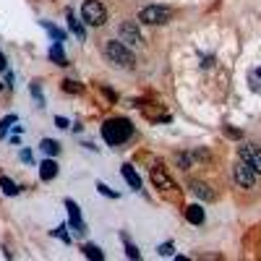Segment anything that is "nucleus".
<instances>
[{
	"instance_id": "21",
	"label": "nucleus",
	"mask_w": 261,
	"mask_h": 261,
	"mask_svg": "<svg viewBox=\"0 0 261 261\" xmlns=\"http://www.w3.org/2000/svg\"><path fill=\"white\" fill-rule=\"evenodd\" d=\"M60 89H63L65 94H68V92H71V94H81V92H84V86H81V84H78V81H68V78L60 84Z\"/></svg>"
},
{
	"instance_id": "25",
	"label": "nucleus",
	"mask_w": 261,
	"mask_h": 261,
	"mask_svg": "<svg viewBox=\"0 0 261 261\" xmlns=\"http://www.w3.org/2000/svg\"><path fill=\"white\" fill-rule=\"evenodd\" d=\"M157 251H160V256H173V254H175V246H173V243H162Z\"/></svg>"
},
{
	"instance_id": "27",
	"label": "nucleus",
	"mask_w": 261,
	"mask_h": 261,
	"mask_svg": "<svg viewBox=\"0 0 261 261\" xmlns=\"http://www.w3.org/2000/svg\"><path fill=\"white\" fill-rule=\"evenodd\" d=\"M31 92H34V97H37V102L42 105V92H39V84H31Z\"/></svg>"
},
{
	"instance_id": "20",
	"label": "nucleus",
	"mask_w": 261,
	"mask_h": 261,
	"mask_svg": "<svg viewBox=\"0 0 261 261\" xmlns=\"http://www.w3.org/2000/svg\"><path fill=\"white\" fill-rule=\"evenodd\" d=\"M0 188H3V194H8V196H16L18 194V186L13 183V180H10V178H0Z\"/></svg>"
},
{
	"instance_id": "24",
	"label": "nucleus",
	"mask_w": 261,
	"mask_h": 261,
	"mask_svg": "<svg viewBox=\"0 0 261 261\" xmlns=\"http://www.w3.org/2000/svg\"><path fill=\"white\" fill-rule=\"evenodd\" d=\"M97 191H99V194L102 196H110V199H118V191H110L105 183H97Z\"/></svg>"
},
{
	"instance_id": "9",
	"label": "nucleus",
	"mask_w": 261,
	"mask_h": 261,
	"mask_svg": "<svg viewBox=\"0 0 261 261\" xmlns=\"http://www.w3.org/2000/svg\"><path fill=\"white\" fill-rule=\"evenodd\" d=\"M152 183L160 188V191H173V188H175V183L165 175L162 167H154V170H152Z\"/></svg>"
},
{
	"instance_id": "29",
	"label": "nucleus",
	"mask_w": 261,
	"mask_h": 261,
	"mask_svg": "<svg viewBox=\"0 0 261 261\" xmlns=\"http://www.w3.org/2000/svg\"><path fill=\"white\" fill-rule=\"evenodd\" d=\"M21 160H24V162H31V152H21Z\"/></svg>"
},
{
	"instance_id": "3",
	"label": "nucleus",
	"mask_w": 261,
	"mask_h": 261,
	"mask_svg": "<svg viewBox=\"0 0 261 261\" xmlns=\"http://www.w3.org/2000/svg\"><path fill=\"white\" fill-rule=\"evenodd\" d=\"M81 21L89 26H102L107 21V10L105 5L99 3V0H86L81 5Z\"/></svg>"
},
{
	"instance_id": "7",
	"label": "nucleus",
	"mask_w": 261,
	"mask_h": 261,
	"mask_svg": "<svg viewBox=\"0 0 261 261\" xmlns=\"http://www.w3.org/2000/svg\"><path fill=\"white\" fill-rule=\"evenodd\" d=\"M65 209H68V217H71V228L76 230V235H84L86 233V225L81 220V212H78V204L73 199H65Z\"/></svg>"
},
{
	"instance_id": "22",
	"label": "nucleus",
	"mask_w": 261,
	"mask_h": 261,
	"mask_svg": "<svg viewBox=\"0 0 261 261\" xmlns=\"http://www.w3.org/2000/svg\"><path fill=\"white\" fill-rule=\"evenodd\" d=\"M120 238H123V243H126V256H128V259H136V261H139V259H141L139 248H136V246L128 241V235H120Z\"/></svg>"
},
{
	"instance_id": "31",
	"label": "nucleus",
	"mask_w": 261,
	"mask_h": 261,
	"mask_svg": "<svg viewBox=\"0 0 261 261\" xmlns=\"http://www.w3.org/2000/svg\"><path fill=\"white\" fill-rule=\"evenodd\" d=\"M0 89H3V84H0Z\"/></svg>"
},
{
	"instance_id": "16",
	"label": "nucleus",
	"mask_w": 261,
	"mask_h": 261,
	"mask_svg": "<svg viewBox=\"0 0 261 261\" xmlns=\"http://www.w3.org/2000/svg\"><path fill=\"white\" fill-rule=\"evenodd\" d=\"M191 191H194L196 196H201L204 201H212L214 199V191H209V186H204V183H191Z\"/></svg>"
},
{
	"instance_id": "13",
	"label": "nucleus",
	"mask_w": 261,
	"mask_h": 261,
	"mask_svg": "<svg viewBox=\"0 0 261 261\" xmlns=\"http://www.w3.org/2000/svg\"><path fill=\"white\" fill-rule=\"evenodd\" d=\"M248 86H251L254 94H261V65L248 71Z\"/></svg>"
},
{
	"instance_id": "28",
	"label": "nucleus",
	"mask_w": 261,
	"mask_h": 261,
	"mask_svg": "<svg viewBox=\"0 0 261 261\" xmlns=\"http://www.w3.org/2000/svg\"><path fill=\"white\" fill-rule=\"evenodd\" d=\"M55 123H58V128H68V120H65V118H60V115L55 118Z\"/></svg>"
},
{
	"instance_id": "6",
	"label": "nucleus",
	"mask_w": 261,
	"mask_h": 261,
	"mask_svg": "<svg viewBox=\"0 0 261 261\" xmlns=\"http://www.w3.org/2000/svg\"><path fill=\"white\" fill-rule=\"evenodd\" d=\"M233 175H235V180H238V183H241L243 188H251V186L256 183V173H254V170L248 167L243 160H238V162H235Z\"/></svg>"
},
{
	"instance_id": "26",
	"label": "nucleus",
	"mask_w": 261,
	"mask_h": 261,
	"mask_svg": "<svg viewBox=\"0 0 261 261\" xmlns=\"http://www.w3.org/2000/svg\"><path fill=\"white\" fill-rule=\"evenodd\" d=\"M52 235H55V238H60L63 243H71V235L65 233V228H58V230H52Z\"/></svg>"
},
{
	"instance_id": "15",
	"label": "nucleus",
	"mask_w": 261,
	"mask_h": 261,
	"mask_svg": "<svg viewBox=\"0 0 261 261\" xmlns=\"http://www.w3.org/2000/svg\"><path fill=\"white\" fill-rule=\"evenodd\" d=\"M65 18H68V26L73 29V34H76V37H78V39H86V31H84V26H81V21H78V18L73 16V10H68V13H65Z\"/></svg>"
},
{
	"instance_id": "5",
	"label": "nucleus",
	"mask_w": 261,
	"mask_h": 261,
	"mask_svg": "<svg viewBox=\"0 0 261 261\" xmlns=\"http://www.w3.org/2000/svg\"><path fill=\"white\" fill-rule=\"evenodd\" d=\"M241 160L251 167L256 175H261V146H256V144H243L241 146Z\"/></svg>"
},
{
	"instance_id": "12",
	"label": "nucleus",
	"mask_w": 261,
	"mask_h": 261,
	"mask_svg": "<svg viewBox=\"0 0 261 261\" xmlns=\"http://www.w3.org/2000/svg\"><path fill=\"white\" fill-rule=\"evenodd\" d=\"M55 175H58V165H55V160H44L39 165V178L42 180H52Z\"/></svg>"
},
{
	"instance_id": "10",
	"label": "nucleus",
	"mask_w": 261,
	"mask_h": 261,
	"mask_svg": "<svg viewBox=\"0 0 261 261\" xmlns=\"http://www.w3.org/2000/svg\"><path fill=\"white\" fill-rule=\"evenodd\" d=\"M186 220L191 225H201L204 222V209L199 207V204H188L186 207Z\"/></svg>"
},
{
	"instance_id": "30",
	"label": "nucleus",
	"mask_w": 261,
	"mask_h": 261,
	"mask_svg": "<svg viewBox=\"0 0 261 261\" xmlns=\"http://www.w3.org/2000/svg\"><path fill=\"white\" fill-rule=\"evenodd\" d=\"M5 65H8V63H5V55L0 52V71H5Z\"/></svg>"
},
{
	"instance_id": "19",
	"label": "nucleus",
	"mask_w": 261,
	"mask_h": 261,
	"mask_svg": "<svg viewBox=\"0 0 261 261\" xmlns=\"http://www.w3.org/2000/svg\"><path fill=\"white\" fill-rule=\"evenodd\" d=\"M39 24H42V29H47V31L52 34V39H55V42H63V39H65V31L58 29V26H52L50 21H39Z\"/></svg>"
},
{
	"instance_id": "18",
	"label": "nucleus",
	"mask_w": 261,
	"mask_h": 261,
	"mask_svg": "<svg viewBox=\"0 0 261 261\" xmlns=\"http://www.w3.org/2000/svg\"><path fill=\"white\" fill-rule=\"evenodd\" d=\"M39 149H42L44 154L55 157V154L60 152V144H58V141H52V139H42V141H39Z\"/></svg>"
},
{
	"instance_id": "23",
	"label": "nucleus",
	"mask_w": 261,
	"mask_h": 261,
	"mask_svg": "<svg viewBox=\"0 0 261 261\" xmlns=\"http://www.w3.org/2000/svg\"><path fill=\"white\" fill-rule=\"evenodd\" d=\"M10 123H16V115H8L0 120V139H5V131L10 128Z\"/></svg>"
},
{
	"instance_id": "14",
	"label": "nucleus",
	"mask_w": 261,
	"mask_h": 261,
	"mask_svg": "<svg viewBox=\"0 0 261 261\" xmlns=\"http://www.w3.org/2000/svg\"><path fill=\"white\" fill-rule=\"evenodd\" d=\"M123 178H126V183L133 188V191H139L141 188V178L136 175V170L131 165H123Z\"/></svg>"
},
{
	"instance_id": "1",
	"label": "nucleus",
	"mask_w": 261,
	"mask_h": 261,
	"mask_svg": "<svg viewBox=\"0 0 261 261\" xmlns=\"http://www.w3.org/2000/svg\"><path fill=\"white\" fill-rule=\"evenodd\" d=\"M131 136H133V126L126 118H110V120L102 123V139H105V144H110V146L126 144Z\"/></svg>"
},
{
	"instance_id": "4",
	"label": "nucleus",
	"mask_w": 261,
	"mask_h": 261,
	"mask_svg": "<svg viewBox=\"0 0 261 261\" xmlns=\"http://www.w3.org/2000/svg\"><path fill=\"white\" fill-rule=\"evenodd\" d=\"M139 21H144V24H154V26H162V24H167V21H173V10L162 8V5H149V8H144L141 13H139Z\"/></svg>"
},
{
	"instance_id": "8",
	"label": "nucleus",
	"mask_w": 261,
	"mask_h": 261,
	"mask_svg": "<svg viewBox=\"0 0 261 261\" xmlns=\"http://www.w3.org/2000/svg\"><path fill=\"white\" fill-rule=\"evenodd\" d=\"M120 42H128V44H144V37L139 26L133 24V21H123L120 24Z\"/></svg>"
},
{
	"instance_id": "2",
	"label": "nucleus",
	"mask_w": 261,
	"mask_h": 261,
	"mask_svg": "<svg viewBox=\"0 0 261 261\" xmlns=\"http://www.w3.org/2000/svg\"><path fill=\"white\" fill-rule=\"evenodd\" d=\"M102 52L110 58V63H115V65H120V68H133V63H136L133 52H131L123 42H105Z\"/></svg>"
},
{
	"instance_id": "11",
	"label": "nucleus",
	"mask_w": 261,
	"mask_h": 261,
	"mask_svg": "<svg viewBox=\"0 0 261 261\" xmlns=\"http://www.w3.org/2000/svg\"><path fill=\"white\" fill-rule=\"evenodd\" d=\"M50 60L55 63V65H68V60H65V52H63V42H55L52 47H50Z\"/></svg>"
},
{
	"instance_id": "17",
	"label": "nucleus",
	"mask_w": 261,
	"mask_h": 261,
	"mask_svg": "<svg viewBox=\"0 0 261 261\" xmlns=\"http://www.w3.org/2000/svg\"><path fill=\"white\" fill-rule=\"evenodd\" d=\"M81 251H84L86 259H92V261H102V259H105V254H102L97 246H92V243H84V246H81Z\"/></svg>"
}]
</instances>
